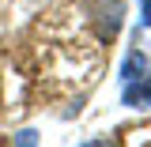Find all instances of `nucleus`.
<instances>
[{
  "mask_svg": "<svg viewBox=\"0 0 151 147\" xmlns=\"http://www.w3.org/2000/svg\"><path fill=\"white\" fill-rule=\"evenodd\" d=\"M94 11V27L102 38H113L121 30V15H125V0H94L91 4Z\"/></svg>",
  "mask_w": 151,
  "mask_h": 147,
  "instance_id": "1",
  "label": "nucleus"
},
{
  "mask_svg": "<svg viewBox=\"0 0 151 147\" xmlns=\"http://www.w3.org/2000/svg\"><path fill=\"white\" fill-rule=\"evenodd\" d=\"M121 102L132 106V110H151V72L129 79V83H125V94H121Z\"/></svg>",
  "mask_w": 151,
  "mask_h": 147,
  "instance_id": "2",
  "label": "nucleus"
},
{
  "mask_svg": "<svg viewBox=\"0 0 151 147\" xmlns=\"http://www.w3.org/2000/svg\"><path fill=\"white\" fill-rule=\"evenodd\" d=\"M136 72H147V57H144V53H129V57H125V68H121V79L129 83V79H136Z\"/></svg>",
  "mask_w": 151,
  "mask_h": 147,
  "instance_id": "3",
  "label": "nucleus"
},
{
  "mask_svg": "<svg viewBox=\"0 0 151 147\" xmlns=\"http://www.w3.org/2000/svg\"><path fill=\"white\" fill-rule=\"evenodd\" d=\"M140 23L151 27V0H140Z\"/></svg>",
  "mask_w": 151,
  "mask_h": 147,
  "instance_id": "4",
  "label": "nucleus"
}]
</instances>
